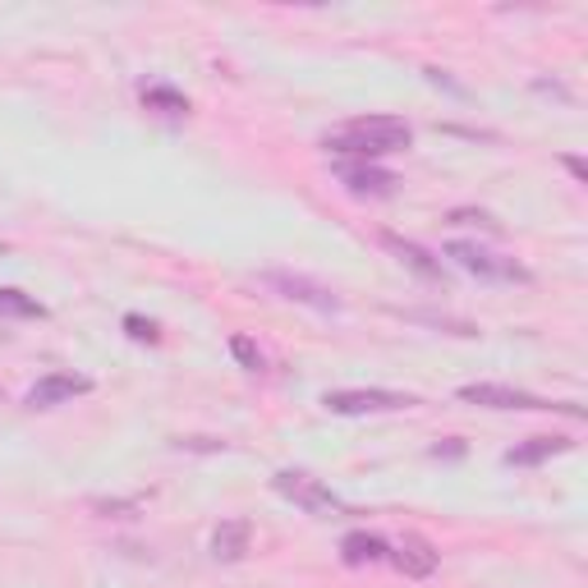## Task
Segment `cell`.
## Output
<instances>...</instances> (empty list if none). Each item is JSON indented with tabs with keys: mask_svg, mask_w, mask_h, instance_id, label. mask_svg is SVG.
I'll return each instance as SVG.
<instances>
[{
	"mask_svg": "<svg viewBox=\"0 0 588 588\" xmlns=\"http://www.w3.org/2000/svg\"><path fill=\"white\" fill-rule=\"evenodd\" d=\"M414 143V130L396 115H359L341 124L336 134H326L322 147L341 152V157H354V162H373V157H387V152H404Z\"/></svg>",
	"mask_w": 588,
	"mask_h": 588,
	"instance_id": "6da1fadb",
	"label": "cell"
},
{
	"mask_svg": "<svg viewBox=\"0 0 588 588\" xmlns=\"http://www.w3.org/2000/svg\"><path fill=\"white\" fill-rule=\"evenodd\" d=\"M271 488L286 497V501H295L299 510H309V515H336V510H341V497L331 492L322 478L303 474V469H280L271 478Z\"/></svg>",
	"mask_w": 588,
	"mask_h": 588,
	"instance_id": "7a4b0ae2",
	"label": "cell"
},
{
	"mask_svg": "<svg viewBox=\"0 0 588 588\" xmlns=\"http://www.w3.org/2000/svg\"><path fill=\"white\" fill-rule=\"evenodd\" d=\"M459 400L465 404H482V409H561L570 419H584L579 404H547L529 391H515V387H501V381H474V387H459Z\"/></svg>",
	"mask_w": 588,
	"mask_h": 588,
	"instance_id": "3957f363",
	"label": "cell"
},
{
	"mask_svg": "<svg viewBox=\"0 0 588 588\" xmlns=\"http://www.w3.org/2000/svg\"><path fill=\"white\" fill-rule=\"evenodd\" d=\"M322 404L331 414H396V409H414L419 396L409 391H326Z\"/></svg>",
	"mask_w": 588,
	"mask_h": 588,
	"instance_id": "277c9868",
	"label": "cell"
},
{
	"mask_svg": "<svg viewBox=\"0 0 588 588\" xmlns=\"http://www.w3.org/2000/svg\"><path fill=\"white\" fill-rule=\"evenodd\" d=\"M446 258L459 263L465 271L474 276H488V280H529V267H520L515 258H497V253L488 248H478V244H446Z\"/></svg>",
	"mask_w": 588,
	"mask_h": 588,
	"instance_id": "5b68a950",
	"label": "cell"
},
{
	"mask_svg": "<svg viewBox=\"0 0 588 588\" xmlns=\"http://www.w3.org/2000/svg\"><path fill=\"white\" fill-rule=\"evenodd\" d=\"M263 286H271L280 299H290V303H309V309H318V313H336L341 309V299L331 295L326 286H318V280H309V276H295V271H267Z\"/></svg>",
	"mask_w": 588,
	"mask_h": 588,
	"instance_id": "8992f818",
	"label": "cell"
},
{
	"mask_svg": "<svg viewBox=\"0 0 588 588\" xmlns=\"http://www.w3.org/2000/svg\"><path fill=\"white\" fill-rule=\"evenodd\" d=\"M92 391V381L79 377V373H46L37 387L23 396V404L29 409H56V404H69L74 396H88Z\"/></svg>",
	"mask_w": 588,
	"mask_h": 588,
	"instance_id": "52a82bcc",
	"label": "cell"
},
{
	"mask_svg": "<svg viewBox=\"0 0 588 588\" xmlns=\"http://www.w3.org/2000/svg\"><path fill=\"white\" fill-rule=\"evenodd\" d=\"M387 561H396V570L409 575V579H428L432 570H437V547H432L428 539H419V533H404L400 547Z\"/></svg>",
	"mask_w": 588,
	"mask_h": 588,
	"instance_id": "ba28073f",
	"label": "cell"
},
{
	"mask_svg": "<svg viewBox=\"0 0 588 588\" xmlns=\"http://www.w3.org/2000/svg\"><path fill=\"white\" fill-rule=\"evenodd\" d=\"M341 185H345L350 193H359V198H387V193L396 189V175L377 170V166H368V162H350V166H341Z\"/></svg>",
	"mask_w": 588,
	"mask_h": 588,
	"instance_id": "9c48e42d",
	"label": "cell"
},
{
	"mask_svg": "<svg viewBox=\"0 0 588 588\" xmlns=\"http://www.w3.org/2000/svg\"><path fill=\"white\" fill-rule=\"evenodd\" d=\"M341 556H345V566H377V561L391 556V547H387V539H377V533L354 529L341 539Z\"/></svg>",
	"mask_w": 588,
	"mask_h": 588,
	"instance_id": "30bf717a",
	"label": "cell"
},
{
	"mask_svg": "<svg viewBox=\"0 0 588 588\" xmlns=\"http://www.w3.org/2000/svg\"><path fill=\"white\" fill-rule=\"evenodd\" d=\"M381 248L396 253V258L409 267V271H419L423 280H442V263L432 258L428 248H419L414 240H400V235H381Z\"/></svg>",
	"mask_w": 588,
	"mask_h": 588,
	"instance_id": "8fae6325",
	"label": "cell"
},
{
	"mask_svg": "<svg viewBox=\"0 0 588 588\" xmlns=\"http://www.w3.org/2000/svg\"><path fill=\"white\" fill-rule=\"evenodd\" d=\"M248 539H253V524L248 520H225L212 533V556L217 561H240L248 552Z\"/></svg>",
	"mask_w": 588,
	"mask_h": 588,
	"instance_id": "7c38bea8",
	"label": "cell"
},
{
	"mask_svg": "<svg viewBox=\"0 0 588 588\" xmlns=\"http://www.w3.org/2000/svg\"><path fill=\"white\" fill-rule=\"evenodd\" d=\"M570 451V442L566 437H529L524 446H510L506 451V465H543V459H552V455H566Z\"/></svg>",
	"mask_w": 588,
	"mask_h": 588,
	"instance_id": "4fadbf2b",
	"label": "cell"
},
{
	"mask_svg": "<svg viewBox=\"0 0 588 588\" xmlns=\"http://www.w3.org/2000/svg\"><path fill=\"white\" fill-rule=\"evenodd\" d=\"M0 318H46V309L14 286H0Z\"/></svg>",
	"mask_w": 588,
	"mask_h": 588,
	"instance_id": "5bb4252c",
	"label": "cell"
},
{
	"mask_svg": "<svg viewBox=\"0 0 588 588\" xmlns=\"http://www.w3.org/2000/svg\"><path fill=\"white\" fill-rule=\"evenodd\" d=\"M143 101H147V107H157V111H166V115H185L189 111V97L170 92V88H147Z\"/></svg>",
	"mask_w": 588,
	"mask_h": 588,
	"instance_id": "9a60e30c",
	"label": "cell"
},
{
	"mask_svg": "<svg viewBox=\"0 0 588 588\" xmlns=\"http://www.w3.org/2000/svg\"><path fill=\"white\" fill-rule=\"evenodd\" d=\"M230 354H235V359H240L248 373H258V368H263V350L253 345L248 336H230Z\"/></svg>",
	"mask_w": 588,
	"mask_h": 588,
	"instance_id": "2e32d148",
	"label": "cell"
},
{
	"mask_svg": "<svg viewBox=\"0 0 588 588\" xmlns=\"http://www.w3.org/2000/svg\"><path fill=\"white\" fill-rule=\"evenodd\" d=\"M124 331H130L134 341H147V345H157V341H162L157 322H147V318H138V313H130V318H124Z\"/></svg>",
	"mask_w": 588,
	"mask_h": 588,
	"instance_id": "e0dca14e",
	"label": "cell"
},
{
	"mask_svg": "<svg viewBox=\"0 0 588 588\" xmlns=\"http://www.w3.org/2000/svg\"><path fill=\"white\" fill-rule=\"evenodd\" d=\"M455 225H482V230H492V235H501V225L492 217H482V212H451Z\"/></svg>",
	"mask_w": 588,
	"mask_h": 588,
	"instance_id": "ac0fdd59",
	"label": "cell"
},
{
	"mask_svg": "<svg viewBox=\"0 0 588 588\" xmlns=\"http://www.w3.org/2000/svg\"><path fill=\"white\" fill-rule=\"evenodd\" d=\"M175 446L180 451H225V442H217V437H180Z\"/></svg>",
	"mask_w": 588,
	"mask_h": 588,
	"instance_id": "d6986e66",
	"label": "cell"
},
{
	"mask_svg": "<svg viewBox=\"0 0 588 588\" xmlns=\"http://www.w3.org/2000/svg\"><path fill=\"white\" fill-rule=\"evenodd\" d=\"M432 455H437V459H442V455H465V446H459V442H451V446H432Z\"/></svg>",
	"mask_w": 588,
	"mask_h": 588,
	"instance_id": "ffe728a7",
	"label": "cell"
},
{
	"mask_svg": "<svg viewBox=\"0 0 588 588\" xmlns=\"http://www.w3.org/2000/svg\"><path fill=\"white\" fill-rule=\"evenodd\" d=\"M566 166H570L575 180H584V162H579V157H566Z\"/></svg>",
	"mask_w": 588,
	"mask_h": 588,
	"instance_id": "44dd1931",
	"label": "cell"
},
{
	"mask_svg": "<svg viewBox=\"0 0 588 588\" xmlns=\"http://www.w3.org/2000/svg\"><path fill=\"white\" fill-rule=\"evenodd\" d=\"M0 341H10V336H5V331H0Z\"/></svg>",
	"mask_w": 588,
	"mask_h": 588,
	"instance_id": "7402d4cb",
	"label": "cell"
}]
</instances>
